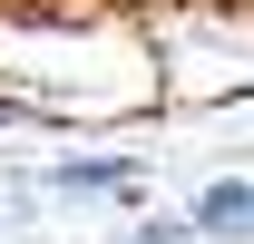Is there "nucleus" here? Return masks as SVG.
I'll return each mask as SVG.
<instances>
[{
  "label": "nucleus",
  "mask_w": 254,
  "mask_h": 244,
  "mask_svg": "<svg viewBox=\"0 0 254 244\" xmlns=\"http://www.w3.org/2000/svg\"><path fill=\"white\" fill-rule=\"evenodd\" d=\"M49 185H59V195H127V185H137V156H59Z\"/></svg>",
  "instance_id": "obj_2"
},
{
  "label": "nucleus",
  "mask_w": 254,
  "mask_h": 244,
  "mask_svg": "<svg viewBox=\"0 0 254 244\" xmlns=\"http://www.w3.org/2000/svg\"><path fill=\"white\" fill-rule=\"evenodd\" d=\"M195 235H215V244H245L254 235V185L245 176H215V185H205V195H195Z\"/></svg>",
  "instance_id": "obj_1"
},
{
  "label": "nucleus",
  "mask_w": 254,
  "mask_h": 244,
  "mask_svg": "<svg viewBox=\"0 0 254 244\" xmlns=\"http://www.w3.org/2000/svg\"><path fill=\"white\" fill-rule=\"evenodd\" d=\"M195 215H147V225H127V244H186Z\"/></svg>",
  "instance_id": "obj_3"
}]
</instances>
